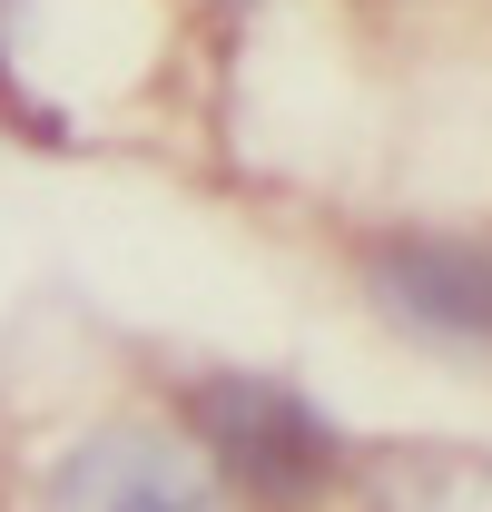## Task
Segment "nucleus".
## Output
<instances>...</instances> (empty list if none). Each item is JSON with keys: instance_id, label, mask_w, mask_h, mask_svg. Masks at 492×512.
<instances>
[{"instance_id": "obj_4", "label": "nucleus", "mask_w": 492, "mask_h": 512, "mask_svg": "<svg viewBox=\"0 0 492 512\" xmlns=\"http://www.w3.org/2000/svg\"><path fill=\"white\" fill-rule=\"evenodd\" d=\"M10 30H20V0H0V109H10V119H30L40 99H30V89H10Z\"/></svg>"}, {"instance_id": "obj_2", "label": "nucleus", "mask_w": 492, "mask_h": 512, "mask_svg": "<svg viewBox=\"0 0 492 512\" xmlns=\"http://www.w3.org/2000/svg\"><path fill=\"white\" fill-rule=\"evenodd\" d=\"M40 512H237V483L168 424H99L60 453Z\"/></svg>"}, {"instance_id": "obj_1", "label": "nucleus", "mask_w": 492, "mask_h": 512, "mask_svg": "<svg viewBox=\"0 0 492 512\" xmlns=\"http://www.w3.org/2000/svg\"><path fill=\"white\" fill-rule=\"evenodd\" d=\"M197 434L246 503H276V512L315 503L325 473H335V424L276 375H207L197 384Z\"/></svg>"}, {"instance_id": "obj_3", "label": "nucleus", "mask_w": 492, "mask_h": 512, "mask_svg": "<svg viewBox=\"0 0 492 512\" xmlns=\"http://www.w3.org/2000/svg\"><path fill=\"white\" fill-rule=\"evenodd\" d=\"M374 296L394 306L404 325H424V335H473L492 345V256L483 247H384L374 256Z\"/></svg>"}]
</instances>
